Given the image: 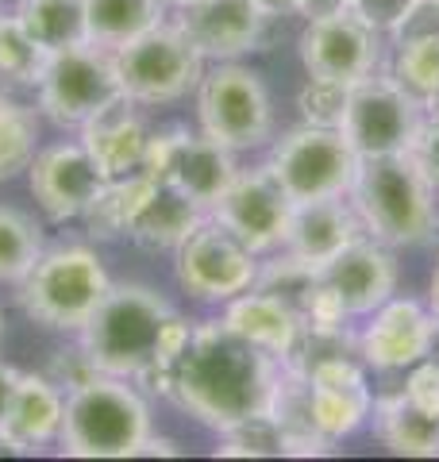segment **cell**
<instances>
[{
  "mask_svg": "<svg viewBox=\"0 0 439 462\" xmlns=\"http://www.w3.org/2000/svg\"><path fill=\"white\" fill-rule=\"evenodd\" d=\"M112 289V278L97 251L81 243L51 247L20 278V309L51 331H81Z\"/></svg>",
  "mask_w": 439,
  "mask_h": 462,
  "instance_id": "obj_5",
  "label": "cell"
},
{
  "mask_svg": "<svg viewBox=\"0 0 439 462\" xmlns=\"http://www.w3.org/2000/svg\"><path fill=\"white\" fill-rule=\"evenodd\" d=\"M16 382H20V370H12V366L0 363V416H5V409H8V401H12V389H16Z\"/></svg>",
  "mask_w": 439,
  "mask_h": 462,
  "instance_id": "obj_43",
  "label": "cell"
},
{
  "mask_svg": "<svg viewBox=\"0 0 439 462\" xmlns=\"http://www.w3.org/2000/svg\"><path fill=\"white\" fill-rule=\"evenodd\" d=\"M231 331H239L243 339H251L266 355H274L277 363H285L289 351L301 339V316L293 312L277 293L262 285H251L247 293L231 297L224 316H220Z\"/></svg>",
  "mask_w": 439,
  "mask_h": 462,
  "instance_id": "obj_24",
  "label": "cell"
},
{
  "mask_svg": "<svg viewBox=\"0 0 439 462\" xmlns=\"http://www.w3.org/2000/svg\"><path fill=\"white\" fill-rule=\"evenodd\" d=\"M220 458H277L285 455L282 431H277L274 416H251V420H239L236 428L220 431Z\"/></svg>",
  "mask_w": 439,
  "mask_h": 462,
  "instance_id": "obj_34",
  "label": "cell"
},
{
  "mask_svg": "<svg viewBox=\"0 0 439 462\" xmlns=\"http://www.w3.org/2000/svg\"><path fill=\"white\" fill-rule=\"evenodd\" d=\"M320 273L340 293L343 309L350 316H370L378 305H386L397 293V258H393V247L370 236H359L355 243H347L332 263L320 266Z\"/></svg>",
  "mask_w": 439,
  "mask_h": 462,
  "instance_id": "obj_19",
  "label": "cell"
},
{
  "mask_svg": "<svg viewBox=\"0 0 439 462\" xmlns=\"http://www.w3.org/2000/svg\"><path fill=\"white\" fill-rule=\"evenodd\" d=\"M139 455H178V443L166 439V436H146L131 458H139Z\"/></svg>",
  "mask_w": 439,
  "mask_h": 462,
  "instance_id": "obj_42",
  "label": "cell"
},
{
  "mask_svg": "<svg viewBox=\"0 0 439 462\" xmlns=\"http://www.w3.org/2000/svg\"><path fill=\"white\" fill-rule=\"evenodd\" d=\"M139 173L120 178V181H105L100 185V193L89 200V208L81 212V220H85V227H89L93 239H120V236H127L131 212H135V193H139Z\"/></svg>",
  "mask_w": 439,
  "mask_h": 462,
  "instance_id": "obj_32",
  "label": "cell"
},
{
  "mask_svg": "<svg viewBox=\"0 0 439 462\" xmlns=\"http://www.w3.org/2000/svg\"><path fill=\"white\" fill-rule=\"evenodd\" d=\"M66 416V393L47 374H20L5 416H0V447L12 455H35L58 439Z\"/></svg>",
  "mask_w": 439,
  "mask_h": 462,
  "instance_id": "obj_20",
  "label": "cell"
},
{
  "mask_svg": "<svg viewBox=\"0 0 439 462\" xmlns=\"http://www.w3.org/2000/svg\"><path fill=\"white\" fill-rule=\"evenodd\" d=\"M51 51L27 35L16 16H0V78L12 85H39Z\"/></svg>",
  "mask_w": 439,
  "mask_h": 462,
  "instance_id": "obj_33",
  "label": "cell"
},
{
  "mask_svg": "<svg viewBox=\"0 0 439 462\" xmlns=\"http://www.w3.org/2000/svg\"><path fill=\"white\" fill-rule=\"evenodd\" d=\"M424 112H432V116H435V120H439V97H435V100H432V105H428V108H424Z\"/></svg>",
  "mask_w": 439,
  "mask_h": 462,
  "instance_id": "obj_46",
  "label": "cell"
},
{
  "mask_svg": "<svg viewBox=\"0 0 439 462\" xmlns=\"http://www.w3.org/2000/svg\"><path fill=\"white\" fill-rule=\"evenodd\" d=\"M35 89H39V108L47 112V120H54L58 127H78V132L89 120H97L100 112L127 100L120 74H116L112 51L97 47V42H81V47L51 54Z\"/></svg>",
  "mask_w": 439,
  "mask_h": 462,
  "instance_id": "obj_7",
  "label": "cell"
},
{
  "mask_svg": "<svg viewBox=\"0 0 439 462\" xmlns=\"http://www.w3.org/2000/svg\"><path fill=\"white\" fill-rule=\"evenodd\" d=\"M178 282L197 300H228L258 282V254L220 220H204L178 247Z\"/></svg>",
  "mask_w": 439,
  "mask_h": 462,
  "instance_id": "obj_12",
  "label": "cell"
},
{
  "mask_svg": "<svg viewBox=\"0 0 439 462\" xmlns=\"http://www.w3.org/2000/svg\"><path fill=\"white\" fill-rule=\"evenodd\" d=\"M359 236H366V227H362L359 212L347 197L301 200V205H293L282 251L293 254L297 263L320 270L324 263H332L347 243H355Z\"/></svg>",
  "mask_w": 439,
  "mask_h": 462,
  "instance_id": "obj_21",
  "label": "cell"
},
{
  "mask_svg": "<svg viewBox=\"0 0 439 462\" xmlns=\"http://www.w3.org/2000/svg\"><path fill=\"white\" fill-rule=\"evenodd\" d=\"M416 0H350V12H355L359 20H366L374 27V32L382 35H393L397 32V23L408 16V8H413Z\"/></svg>",
  "mask_w": 439,
  "mask_h": 462,
  "instance_id": "obj_39",
  "label": "cell"
},
{
  "mask_svg": "<svg viewBox=\"0 0 439 462\" xmlns=\"http://www.w3.org/2000/svg\"><path fill=\"white\" fill-rule=\"evenodd\" d=\"M27 173H32V193L39 200V208L47 212L54 224L81 220V212L89 208V200L100 193V185H105L89 151L81 147V139L54 143V147L35 151Z\"/></svg>",
  "mask_w": 439,
  "mask_h": 462,
  "instance_id": "obj_18",
  "label": "cell"
},
{
  "mask_svg": "<svg viewBox=\"0 0 439 462\" xmlns=\"http://www.w3.org/2000/svg\"><path fill=\"white\" fill-rule=\"evenodd\" d=\"M209 216L228 231H236L255 254H266L285 243L293 197L282 189V181L274 178L270 166H255V170H239L231 178V185L212 205Z\"/></svg>",
  "mask_w": 439,
  "mask_h": 462,
  "instance_id": "obj_13",
  "label": "cell"
},
{
  "mask_svg": "<svg viewBox=\"0 0 439 462\" xmlns=\"http://www.w3.org/2000/svg\"><path fill=\"white\" fill-rule=\"evenodd\" d=\"M173 316L170 300L146 285H112L78 336L93 363L112 378H139L154 366L158 339Z\"/></svg>",
  "mask_w": 439,
  "mask_h": 462,
  "instance_id": "obj_3",
  "label": "cell"
},
{
  "mask_svg": "<svg viewBox=\"0 0 439 462\" xmlns=\"http://www.w3.org/2000/svg\"><path fill=\"white\" fill-rule=\"evenodd\" d=\"M435 336L439 320L432 309H424L413 297H389L366 316V328L359 331V358L366 370L397 374L428 358Z\"/></svg>",
  "mask_w": 439,
  "mask_h": 462,
  "instance_id": "obj_15",
  "label": "cell"
},
{
  "mask_svg": "<svg viewBox=\"0 0 439 462\" xmlns=\"http://www.w3.org/2000/svg\"><path fill=\"white\" fill-rule=\"evenodd\" d=\"M100 374H105V370L93 363V355L85 351V343H73V346H62V351H54L51 366H47V378H51L58 389H62V393H73V389L97 382Z\"/></svg>",
  "mask_w": 439,
  "mask_h": 462,
  "instance_id": "obj_36",
  "label": "cell"
},
{
  "mask_svg": "<svg viewBox=\"0 0 439 462\" xmlns=\"http://www.w3.org/2000/svg\"><path fill=\"white\" fill-rule=\"evenodd\" d=\"M173 23L204 54V62H236L243 54L262 51L270 20L251 0H193L178 8Z\"/></svg>",
  "mask_w": 439,
  "mask_h": 462,
  "instance_id": "obj_17",
  "label": "cell"
},
{
  "mask_svg": "<svg viewBox=\"0 0 439 462\" xmlns=\"http://www.w3.org/2000/svg\"><path fill=\"white\" fill-rule=\"evenodd\" d=\"M166 20L163 0H85V27L89 42L105 51H116L124 42L139 39Z\"/></svg>",
  "mask_w": 439,
  "mask_h": 462,
  "instance_id": "obj_27",
  "label": "cell"
},
{
  "mask_svg": "<svg viewBox=\"0 0 439 462\" xmlns=\"http://www.w3.org/2000/svg\"><path fill=\"white\" fill-rule=\"evenodd\" d=\"M204 220H209V212L197 200H189L173 185L151 178L146 170L139 173L135 212H131V224H127L131 243H139L146 251H178Z\"/></svg>",
  "mask_w": 439,
  "mask_h": 462,
  "instance_id": "obj_22",
  "label": "cell"
},
{
  "mask_svg": "<svg viewBox=\"0 0 439 462\" xmlns=\"http://www.w3.org/2000/svg\"><path fill=\"white\" fill-rule=\"evenodd\" d=\"M393 81L405 93H413L424 108L439 97V32L432 35H413L393 42Z\"/></svg>",
  "mask_w": 439,
  "mask_h": 462,
  "instance_id": "obj_29",
  "label": "cell"
},
{
  "mask_svg": "<svg viewBox=\"0 0 439 462\" xmlns=\"http://www.w3.org/2000/svg\"><path fill=\"white\" fill-rule=\"evenodd\" d=\"M143 170L151 173V178L173 185V189L185 193L189 200H197L204 212H212V205L224 197L231 178L239 173L236 151L220 147L216 139H209L204 132L197 135V132H189V127L151 132Z\"/></svg>",
  "mask_w": 439,
  "mask_h": 462,
  "instance_id": "obj_10",
  "label": "cell"
},
{
  "mask_svg": "<svg viewBox=\"0 0 439 462\" xmlns=\"http://www.w3.org/2000/svg\"><path fill=\"white\" fill-rule=\"evenodd\" d=\"M266 166L293 197V205H301V200L347 197L359 173V154L340 127L301 124L274 143Z\"/></svg>",
  "mask_w": 439,
  "mask_h": 462,
  "instance_id": "obj_9",
  "label": "cell"
},
{
  "mask_svg": "<svg viewBox=\"0 0 439 462\" xmlns=\"http://www.w3.org/2000/svg\"><path fill=\"white\" fill-rule=\"evenodd\" d=\"M355 93V81H335V78H309L297 93V108L304 124L316 127H343L347 105Z\"/></svg>",
  "mask_w": 439,
  "mask_h": 462,
  "instance_id": "obj_35",
  "label": "cell"
},
{
  "mask_svg": "<svg viewBox=\"0 0 439 462\" xmlns=\"http://www.w3.org/2000/svg\"><path fill=\"white\" fill-rule=\"evenodd\" d=\"M277 378L282 363L274 355L243 339L224 320H209L193 328L182 355L166 370H154L139 382L170 397L204 428L228 431L239 420L270 412Z\"/></svg>",
  "mask_w": 439,
  "mask_h": 462,
  "instance_id": "obj_1",
  "label": "cell"
},
{
  "mask_svg": "<svg viewBox=\"0 0 439 462\" xmlns=\"http://www.w3.org/2000/svg\"><path fill=\"white\" fill-rule=\"evenodd\" d=\"M39 47L51 54L70 51L89 42V27H85V0H16L12 12Z\"/></svg>",
  "mask_w": 439,
  "mask_h": 462,
  "instance_id": "obj_28",
  "label": "cell"
},
{
  "mask_svg": "<svg viewBox=\"0 0 439 462\" xmlns=\"http://www.w3.org/2000/svg\"><path fill=\"white\" fill-rule=\"evenodd\" d=\"M424 120V105L405 93L393 74H370L355 81L347 105V120L340 132L355 147L359 158H378V154H401L413 143L416 127Z\"/></svg>",
  "mask_w": 439,
  "mask_h": 462,
  "instance_id": "obj_11",
  "label": "cell"
},
{
  "mask_svg": "<svg viewBox=\"0 0 439 462\" xmlns=\"http://www.w3.org/2000/svg\"><path fill=\"white\" fill-rule=\"evenodd\" d=\"M201 132L228 151H251L274 132V105L262 78L239 62H216L197 85Z\"/></svg>",
  "mask_w": 439,
  "mask_h": 462,
  "instance_id": "obj_8",
  "label": "cell"
},
{
  "mask_svg": "<svg viewBox=\"0 0 439 462\" xmlns=\"http://www.w3.org/2000/svg\"><path fill=\"white\" fill-rule=\"evenodd\" d=\"M382 32H374L350 8L316 16L301 32V66L309 78H335V81H362L378 74L382 62Z\"/></svg>",
  "mask_w": 439,
  "mask_h": 462,
  "instance_id": "obj_14",
  "label": "cell"
},
{
  "mask_svg": "<svg viewBox=\"0 0 439 462\" xmlns=\"http://www.w3.org/2000/svg\"><path fill=\"white\" fill-rule=\"evenodd\" d=\"M309 382V401H313V420L332 443L347 436L370 420L374 393L370 378H366V363L359 355H332L304 374Z\"/></svg>",
  "mask_w": 439,
  "mask_h": 462,
  "instance_id": "obj_16",
  "label": "cell"
},
{
  "mask_svg": "<svg viewBox=\"0 0 439 462\" xmlns=\"http://www.w3.org/2000/svg\"><path fill=\"white\" fill-rule=\"evenodd\" d=\"M112 62L131 105H170L189 97L204 78V54L173 20L116 47Z\"/></svg>",
  "mask_w": 439,
  "mask_h": 462,
  "instance_id": "obj_6",
  "label": "cell"
},
{
  "mask_svg": "<svg viewBox=\"0 0 439 462\" xmlns=\"http://www.w3.org/2000/svg\"><path fill=\"white\" fill-rule=\"evenodd\" d=\"M39 151V116L0 93V181L16 178L20 170L32 166Z\"/></svg>",
  "mask_w": 439,
  "mask_h": 462,
  "instance_id": "obj_30",
  "label": "cell"
},
{
  "mask_svg": "<svg viewBox=\"0 0 439 462\" xmlns=\"http://www.w3.org/2000/svg\"><path fill=\"white\" fill-rule=\"evenodd\" d=\"M432 312H435V320H439V266L432 273Z\"/></svg>",
  "mask_w": 439,
  "mask_h": 462,
  "instance_id": "obj_44",
  "label": "cell"
},
{
  "mask_svg": "<svg viewBox=\"0 0 439 462\" xmlns=\"http://www.w3.org/2000/svg\"><path fill=\"white\" fill-rule=\"evenodd\" d=\"M166 8H185V5H193V0H163Z\"/></svg>",
  "mask_w": 439,
  "mask_h": 462,
  "instance_id": "obj_45",
  "label": "cell"
},
{
  "mask_svg": "<svg viewBox=\"0 0 439 462\" xmlns=\"http://www.w3.org/2000/svg\"><path fill=\"white\" fill-rule=\"evenodd\" d=\"M370 420H374V436L382 439L393 455H408V458L439 455V420L428 412H420L401 389L397 393L374 397Z\"/></svg>",
  "mask_w": 439,
  "mask_h": 462,
  "instance_id": "obj_25",
  "label": "cell"
},
{
  "mask_svg": "<svg viewBox=\"0 0 439 462\" xmlns=\"http://www.w3.org/2000/svg\"><path fill=\"white\" fill-rule=\"evenodd\" d=\"M347 200L355 205L366 236L393 251L424 247L439 236V193L405 151L359 158Z\"/></svg>",
  "mask_w": 439,
  "mask_h": 462,
  "instance_id": "obj_2",
  "label": "cell"
},
{
  "mask_svg": "<svg viewBox=\"0 0 439 462\" xmlns=\"http://www.w3.org/2000/svg\"><path fill=\"white\" fill-rule=\"evenodd\" d=\"M350 0H297V16L316 20V16H332V12H343Z\"/></svg>",
  "mask_w": 439,
  "mask_h": 462,
  "instance_id": "obj_40",
  "label": "cell"
},
{
  "mask_svg": "<svg viewBox=\"0 0 439 462\" xmlns=\"http://www.w3.org/2000/svg\"><path fill=\"white\" fill-rule=\"evenodd\" d=\"M270 416L277 431H282V443H285V455H328L332 451V439L316 428L313 420V401H309V382L301 374H293L282 366V378H277L274 389V404H270Z\"/></svg>",
  "mask_w": 439,
  "mask_h": 462,
  "instance_id": "obj_26",
  "label": "cell"
},
{
  "mask_svg": "<svg viewBox=\"0 0 439 462\" xmlns=\"http://www.w3.org/2000/svg\"><path fill=\"white\" fill-rule=\"evenodd\" d=\"M0 16H5V12H0Z\"/></svg>",
  "mask_w": 439,
  "mask_h": 462,
  "instance_id": "obj_47",
  "label": "cell"
},
{
  "mask_svg": "<svg viewBox=\"0 0 439 462\" xmlns=\"http://www.w3.org/2000/svg\"><path fill=\"white\" fill-rule=\"evenodd\" d=\"M251 5H255L266 20H277V16H297V0H251Z\"/></svg>",
  "mask_w": 439,
  "mask_h": 462,
  "instance_id": "obj_41",
  "label": "cell"
},
{
  "mask_svg": "<svg viewBox=\"0 0 439 462\" xmlns=\"http://www.w3.org/2000/svg\"><path fill=\"white\" fill-rule=\"evenodd\" d=\"M401 393L413 401L420 412H428L439 420V358L435 355L420 358L416 366H408V378L401 385Z\"/></svg>",
  "mask_w": 439,
  "mask_h": 462,
  "instance_id": "obj_37",
  "label": "cell"
},
{
  "mask_svg": "<svg viewBox=\"0 0 439 462\" xmlns=\"http://www.w3.org/2000/svg\"><path fill=\"white\" fill-rule=\"evenodd\" d=\"M146 143H151V127L131 108V100H120L116 108L100 112L97 120L81 127V147L89 151L93 166L105 181H120L139 173L146 162Z\"/></svg>",
  "mask_w": 439,
  "mask_h": 462,
  "instance_id": "obj_23",
  "label": "cell"
},
{
  "mask_svg": "<svg viewBox=\"0 0 439 462\" xmlns=\"http://www.w3.org/2000/svg\"><path fill=\"white\" fill-rule=\"evenodd\" d=\"M405 154L413 158L416 170L432 181V189L439 193V120H435L432 112H424V120H420V127H416L413 143L405 147Z\"/></svg>",
  "mask_w": 439,
  "mask_h": 462,
  "instance_id": "obj_38",
  "label": "cell"
},
{
  "mask_svg": "<svg viewBox=\"0 0 439 462\" xmlns=\"http://www.w3.org/2000/svg\"><path fill=\"white\" fill-rule=\"evenodd\" d=\"M42 254V227L20 208L0 205V282H20Z\"/></svg>",
  "mask_w": 439,
  "mask_h": 462,
  "instance_id": "obj_31",
  "label": "cell"
},
{
  "mask_svg": "<svg viewBox=\"0 0 439 462\" xmlns=\"http://www.w3.org/2000/svg\"><path fill=\"white\" fill-rule=\"evenodd\" d=\"M151 436V409L127 378L100 374L97 382L66 393L58 443L70 458H131Z\"/></svg>",
  "mask_w": 439,
  "mask_h": 462,
  "instance_id": "obj_4",
  "label": "cell"
}]
</instances>
